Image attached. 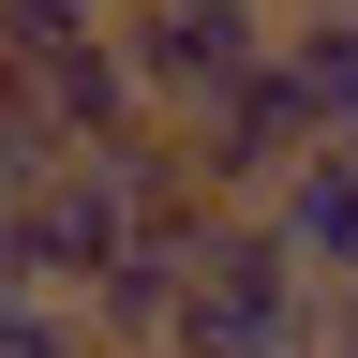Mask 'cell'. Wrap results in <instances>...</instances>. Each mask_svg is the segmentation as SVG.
<instances>
[{
	"label": "cell",
	"instance_id": "6da1fadb",
	"mask_svg": "<svg viewBox=\"0 0 358 358\" xmlns=\"http://www.w3.org/2000/svg\"><path fill=\"white\" fill-rule=\"evenodd\" d=\"M164 134H179V164H194V194H209V209H268L313 150H329V134H313V105H299V75H284V45H268L254 75H224L209 105H194V120H164Z\"/></svg>",
	"mask_w": 358,
	"mask_h": 358
},
{
	"label": "cell",
	"instance_id": "7a4b0ae2",
	"mask_svg": "<svg viewBox=\"0 0 358 358\" xmlns=\"http://www.w3.org/2000/svg\"><path fill=\"white\" fill-rule=\"evenodd\" d=\"M268 343H313V284L268 254L254 209H209L194 284H179V343H164V358H268Z\"/></svg>",
	"mask_w": 358,
	"mask_h": 358
},
{
	"label": "cell",
	"instance_id": "3957f363",
	"mask_svg": "<svg viewBox=\"0 0 358 358\" xmlns=\"http://www.w3.org/2000/svg\"><path fill=\"white\" fill-rule=\"evenodd\" d=\"M268 30H284V15H254V0H120V15H105V45H120V75H134L150 120H194L224 75H254Z\"/></svg>",
	"mask_w": 358,
	"mask_h": 358
},
{
	"label": "cell",
	"instance_id": "277c9868",
	"mask_svg": "<svg viewBox=\"0 0 358 358\" xmlns=\"http://www.w3.org/2000/svg\"><path fill=\"white\" fill-rule=\"evenodd\" d=\"M120 239H134V209H120V179L90 164V150L15 194V284H45V299H90L120 268Z\"/></svg>",
	"mask_w": 358,
	"mask_h": 358
},
{
	"label": "cell",
	"instance_id": "5b68a950",
	"mask_svg": "<svg viewBox=\"0 0 358 358\" xmlns=\"http://www.w3.org/2000/svg\"><path fill=\"white\" fill-rule=\"evenodd\" d=\"M194 239H209V209H194V224H134V239H120V268L75 299V313H90V358H164V343H179Z\"/></svg>",
	"mask_w": 358,
	"mask_h": 358
},
{
	"label": "cell",
	"instance_id": "8992f818",
	"mask_svg": "<svg viewBox=\"0 0 358 358\" xmlns=\"http://www.w3.org/2000/svg\"><path fill=\"white\" fill-rule=\"evenodd\" d=\"M254 224H268V254H284L313 299H329V284H358V150H313V164H299Z\"/></svg>",
	"mask_w": 358,
	"mask_h": 358
},
{
	"label": "cell",
	"instance_id": "52a82bcc",
	"mask_svg": "<svg viewBox=\"0 0 358 358\" xmlns=\"http://www.w3.org/2000/svg\"><path fill=\"white\" fill-rule=\"evenodd\" d=\"M284 75H299V105H313V134L329 150H358V0H284Z\"/></svg>",
	"mask_w": 358,
	"mask_h": 358
},
{
	"label": "cell",
	"instance_id": "ba28073f",
	"mask_svg": "<svg viewBox=\"0 0 358 358\" xmlns=\"http://www.w3.org/2000/svg\"><path fill=\"white\" fill-rule=\"evenodd\" d=\"M30 105H45V134H60V150H105V134H134V120H150V105H134V75H120V45H105V30H90L75 60H45V75H30Z\"/></svg>",
	"mask_w": 358,
	"mask_h": 358
},
{
	"label": "cell",
	"instance_id": "9c48e42d",
	"mask_svg": "<svg viewBox=\"0 0 358 358\" xmlns=\"http://www.w3.org/2000/svg\"><path fill=\"white\" fill-rule=\"evenodd\" d=\"M105 30V0H0V60L45 75V60H75V45Z\"/></svg>",
	"mask_w": 358,
	"mask_h": 358
},
{
	"label": "cell",
	"instance_id": "30bf717a",
	"mask_svg": "<svg viewBox=\"0 0 358 358\" xmlns=\"http://www.w3.org/2000/svg\"><path fill=\"white\" fill-rule=\"evenodd\" d=\"M0 358H90V313L45 284H0Z\"/></svg>",
	"mask_w": 358,
	"mask_h": 358
},
{
	"label": "cell",
	"instance_id": "8fae6325",
	"mask_svg": "<svg viewBox=\"0 0 358 358\" xmlns=\"http://www.w3.org/2000/svg\"><path fill=\"white\" fill-rule=\"evenodd\" d=\"M313 343H329V358H358V284H329V299H313Z\"/></svg>",
	"mask_w": 358,
	"mask_h": 358
},
{
	"label": "cell",
	"instance_id": "7c38bea8",
	"mask_svg": "<svg viewBox=\"0 0 358 358\" xmlns=\"http://www.w3.org/2000/svg\"><path fill=\"white\" fill-rule=\"evenodd\" d=\"M0 284H15V209H0Z\"/></svg>",
	"mask_w": 358,
	"mask_h": 358
},
{
	"label": "cell",
	"instance_id": "4fadbf2b",
	"mask_svg": "<svg viewBox=\"0 0 358 358\" xmlns=\"http://www.w3.org/2000/svg\"><path fill=\"white\" fill-rule=\"evenodd\" d=\"M254 15H284V0H254Z\"/></svg>",
	"mask_w": 358,
	"mask_h": 358
},
{
	"label": "cell",
	"instance_id": "5bb4252c",
	"mask_svg": "<svg viewBox=\"0 0 358 358\" xmlns=\"http://www.w3.org/2000/svg\"><path fill=\"white\" fill-rule=\"evenodd\" d=\"M105 15H120V0H105Z\"/></svg>",
	"mask_w": 358,
	"mask_h": 358
}]
</instances>
